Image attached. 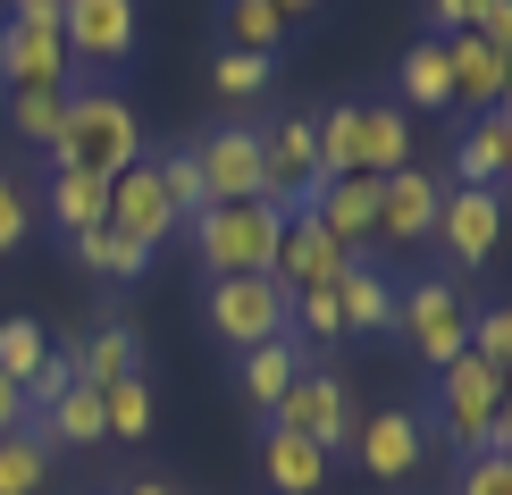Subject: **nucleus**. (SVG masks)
<instances>
[{
	"label": "nucleus",
	"mask_w": 512,
	"mask_h": 495,
	"mask_svg": "<svg viewBox=\"0 0 512 495\" xmlns=\"http://www.w3.org/2000/svg\"><path fill=\"white\" fill-rule=\"evenodd\" d=\"M504 168H512V110H479L454 135V177L445 185H504Z\"/></svg>",
	"instance_id": "nucleus-19"
},
{
	"label": "nucleus",
	"mask_w": 512,
	"mask_h": 495,
	"mask_svg": "<svg viewBox=\"0 0 512 495\" xmlns=\"http://www.w3.org/2000/svg\"><path fill=\"white\" fill-rule=\"evenodd\" d=\"M17 17H59V0H9Z\"/></svg>",
	"instance_id": "nucleus-43"
},
{
	"label": "nucleus",
	"mask_w": 512,
	"mask_h": 495,
	"mask_svg": "<svg viewBox=\"0 0 512 495\" xmlns=\"http://www.w3.org/2000/svg\"><path fill=\"white\" fill-rule=\"evenodd\" d=\"M17 420H26V386H17V378H0V437H9Z\"/></svg>",
	"instance_id": "nucleus-40"
},
{
	"label": "nucleus",
	"mask_w": 512,
	"mask_h": 495,
	"mask_svg": "<svg viewBox=\"0 0 512 495\" xmlns=\"http://www.w3.org/2000/svg\"><path fill=\"white\" fill-rule=\"evenodd\" d=\"M126 495H177L168 479H126Z\"/></svg>",
	"instance_id": "nucleus-44"
},
{
	"label": "nucleus",
	"mask_w": 512,
	"mask_h": 495,
	"mask_svg": "<svg viewBox=\"0 0 512 495\" xmlns=\"http://www.w3.org/2000/svg\"><path fill=\"white\" fill-rule=\"evenodd\" d=\"M202 319H210V336H219L227 353H252V344L286 336V319H294V294L277 286L269 269H252V277H210V294H202Z\"/></svg>",
	"instance_id": "nucleus-4"
},
{
	"label": "nucleus",
	"mask_w": 512,
	"mask_h": 495,
	"mask_svg": "<svg viewBox=\"0 0 512 495\" xmlns=\"http://www.w3.org/2000/svg\"><path fill=\"white\" fill-rule=\"evenodd\" d=\"M269 420H277V428H294V437H311L319 454H336V445L353 437V395H345V378H336V370H319V361H311V370L294 378L286 395H277V412H269Z\"/></svg>",
	"instance_id": "nucleus-11"
},
{
	"label": "nucleus",
	"mask_w": 512,
	"mask_h": 495,
	"mask_svg": "<svg viewBox=\"0 0 512 495\" xmlns=\"http://www.w3.org/2000/svg\"><path fill=\"white\" fill-rule=\"evenodd\" d=\"M101 420H110V437H126V445L152 437V386H143V370L101 386Z\"/></svg>",
	"instance_id": "nucleus-31"
},
{
	"label": "nucleus",
	"mask_w": 512,
	"mask_h": 495,
	"mask_svg": "<svg viewBox=\"0 0 512 495\" xmlns=\"http://www.w3.org/2000/svg\"><path fill=\"white\" fill-rule=\"evenodd\" d=\"M202 177H210V202H261V126H210L194 143Z\"/></svg>",
	"instance_id": "nucleus-14"
},
{
	"label": "nucleus",
	"mask_w": 512,
	"mask_h": 495,
	"mask_svg": "<svg viewBox=\"0 0 512 495\" xmlns=\"http://www.w3.org/2000/svg\"><path fill=\"white\" fill-rule=\"evenodd\" d=\"M26 235H34V185L17 168H0V261L26 252Z\"/></svg>",
	"instance_id": "nucleus-37"
},
{
	"label": "nucleus",
	"mask_w": 512,
	"mask_h": 495,
	"mask_svg": "<svg viewBox=\"0 0 512 495\" xmlns=\"http://www.w3.org/2000/svg\"><path fill=\"white\" fill-rule=\"evenodd\" d=\"M42 361H51V328H42V319H0V378L34 386Z\"/></svg>",
	"instance_id": "nucleus-32"
},
{
	"label": "nucleus",
	"mask_w": 512,
	"mask_h": 495,
	"mask_svg": "<svg viewBox=\"0 0 512 495\" xmlns=\"http://www.w3.org/2000/svg\"><path fill=\"white\" fill-rule=\"evenodd\" d=\"M110 219V177H84V168H51V227L84 235Z\"/></svg>",
	"instance_id": "nucleus-25"
},
{
	"label": "nucleus",
	"mask_w": 512,
	"mask_h": 495,
	"mask_svg": "<svg viewBox=\"0 0 512 495\" xmlns=\"http://www.w3.org/2000/svg\"><path fill=\"white\" fill-rule=\"evenodd\" d=\"M487 445H496V454H512V386H504V403H496V428H487Z\"/></svg>",
	"instance_id": "nucleus-41"
},
{
	"label": "nucleus",
	"mask_w": 512,
	"mask_h": 495,
	"mask_svg": "<svg viewBox=\"0 0 512 495\" xmlns=\"http://www.w3.org/2000/svg\"><path fill=\"white\" fill-rule=\"evenodd\" d=\"M219 34H227V51L277 59V42H286V17H277L269 0H227V9H219Z\"/></svg>",
	"instance_id": "nucleus-28"
},
{
	"label": "nucleus",
	"mask_w": 512,
	"mask_h": 495,
	"mask_svg": "<svg viewBox=\"0 0 512 495\" xmlns=\"http://www.w3.org/2000/svg\"><path fill=\"white\" fill-rule=\"evenodd\" d=\"M395 93L412 101V110H454V51H445L437 34H420L412 51L395 59Z\"/></svg>",
	"instance_id": "nucleus-23"
},
{
	"label": "nucleus",
	"mask_w": 512,
	"mask_h": 495,
	"mask_svg": "<svg viewBox=\"0 0 512 495\" xmlns=\"http://www.w3.org/2000/svg\"><path fill=\"white\" fill-rule=\"evenodd\" d=\"M59 118H68V93H9V135L42 143V152L59 143Z\"/></svg>",
	"instance_id": "nucleus-34"
},
{
	"label": "nucleus",
	"mask_w": 512,
	"mask_h": 495,
	"mask_svg": "<svg viewBox=\"0 0 512 495\" xmlns=\"http://www.w3.org/2000/svg\"><path fill=\"white\" fill-rule=\"evenodd\" d=\"M471 353L496 370L504 386H512V303H487V311H471Z\"/></svg>",
	"instance_id": "nucleus-36"
},
{
	"label": "nucleus",
	"mask_w": 512,
	"mask_h": 495,
	"mask_svg": "<svg viewBox=\"0 0 512 495\" xmlns=\"http://www.w3.org/2000/svg\"><path fill=\"white\" fill-rule=\"evenodd\" d=\"M504 185H512V168H504Z\"/></svg>",
	"instance_id": "nucleus-45"
},
{
	"label": "nucleus",
	"mask_w": 512,
	"mask_h": 495,
	"mask_svg": "<svg viewBox=\"0 0 512 495\" xmlns=\"http://www.w3.org/2000/svg\"><path fill=\"white\" fill-rule=\"evenodd\" d=\"M42 479H51V445H34L26 428H9L0 437V495H42Z\"/></svg>",
	"instance_id": "nucleus-33"
},
{
	"label": "nucleus",
	"mask_w": 512,
	"mask_h": 495,
	"mask_svg": "<svg viewBox=\"0 0 512 495\" xmlns=\"http://www.w3.org/2000/svg\"><path fill=\"white\" fill-rule=\"evenodd\" d=\"M445 51H454V110H462V118H479V110H504V93H512V68H504V51H487L479 34H445Z\"/></svg>",
	"instance_id": "nucleus-18"
},
{
	"label": "nucleus",
	"mask_w": 512,
	"mask_h": 495,
	"mask_svg": "<svg viewBox=\"0 0 512 495\" xmlns=\"http://www.w3.org/2000/svg\"><path fill=\"white\" fill-rule=\"evenodd\" d=\"M319 185H328V168H319V118H269L261 126V202H277L294 219V210L319 202Z\"/></svg>",
	"instance_id": "nucleus-7"
},
{
	"label": "nucleus",
	"mask_w": 512,
	"mask_h": 495,
	"mask_svg": "<svg viewBox=\"0 0 512 495\" xmlns=\"http://www.w3.org/2000/svg\"><path fill=\"white\" fill-rule=\"evenodd\" d=\"M42 420H51V445H101V437H110V420H101V386H84V378Z\"/></svg>",
	"instance_id": "nucleus-29"
},
{
	"label": "nucleus",
	"mask_w": 512,
	"mask_h": 495,
	"mask_svg": "<svg viewBox=\"0 0 512 495\" xmlns=\"http://www.w3.org/2000/svg\"><path fill=\"white\" fill-rule=\"evenodd\" d=\"M429 244H445L454 269H487L496 244H504V185H445Z\"/></svg>",
	"instance_id": "nucleus-9"
},
{
	"label": "nucleus",
	"mask_w": 512,
	"mask_h": 495,
	"mask_svg": "<svg viewBox=\"0 0 512 495\" xmlns=\"http://www.w3.org/2000/svg\"><path fill=\"white\" fill-rule=\"evenodd\" d=\"M311 219L336 235V244L353 252H378V177H328L319 185V202H311Z\"/></svg>",
	"instance_id": "nucleus-17"
},
{
	"label": "nucleus",
	"mask_w": 512,
	"mask_h": 495,
	"mask_svg": "<svg viewBox=\"0 0 512 495\" xmlns=\"http://www.w3.org/2000/svg\"><path fill=\"white\" fill-rule=\"evenodd\" d=\"M59 42H68L76 68L110 76L143 42V0H59Z\"/></svg>",
	"instance_id": "nucleus-8"
},
{
	"label": "nucleus",
	"mask_w": 512,
	"mask_h": 495,
	"mask_svg": "<svg viewBox=\"0 0 512 495\" xmlns=\"http://www.w3.org/2000/svg\"><path fill=\"white\" fill-rule=\"evenodd\" d=\"M345 261H353V252L336 244V235L319 227L311 210H294V219H286V235H277V261H269V277H277L286 294H303V286H336V277H345Z\"/></svg>",
	"instance_id": "nucleus-15"
},
{
	"label": "nucleus",
	"mask_w": 512,
	"mask_h": 495,
	"mask_svg": "<svg viewBox=\"0 0 512 495\" xmlns=\"http://www.w3.org/2000/svg\"><path fill=\"white\" fill-rule=\"evenodd\" d=\"M437 202H445V177L429 168H395V177H378V252H412L437 235Z\"/></svg>",
	"instance_id": "nucleus-13"
},
{
	"label": "nucleus",
	"mask_w": 512,
	"mask_h": 495,
	"mask_svg": "<svg viewBox=\"0 0 512 495\" xmlns=\"http://www.w3.org/2000/svg\"><path fill=\"white\" fill-rule=\"evenodd\" d=\"M269 59H252V51H219V68H210V84H219V101L227 110H244V101H261L269 93Z\"/></svg>",
	"instance_id": "nucleus-35"
},
{
	"label": "nucleus",
	"mask_w": 512,
	"mask_h": 495,
	"mask_svg": "<svg viewBox=\"0 0 512 495\" xmlns=\"http://www.w3.org/2000/svg\"><path fill=\"white\" fill-rule=\"evenodd\" d=\"M303 370H311V353H303L294 336H269V344H252V353H236V386H244V403H252L261 420L277 412V395H286Z\"/></svg>",
	"instance_id": "nucleus-20"
},
{
	"label": "nucleus",
	"mask_w": 512,
	"mask_h": 495,
	"mask_svg": "<svg viewBox=\"0 0 512 495\" xmlns=\"http://www.w3.org/2000/svg\"><path fill=\"white\" fill-rule=\"evenodd\" d=\"M68 361H76V378H84V386L135 378V370H143V336L126 328V319H101V328H84V336H76V353H68Z\"/></svg>",
	"instance_id": "nucleus-22"
},
{
	"label": "nucleus",
	"mask_w": 512,
	"mask_h": 495,
	"mask_svg": "<svg viewBox=\"0 0 512 495\" xmlns=\"http://www.w3.org/2000/svg\"><path fill=\"white\" fill-rule=\"evenodd\" d=\"M68 252H76V261L93 269V277H118V286H126V277H143V269H152V252H143L135 235H118L110 219H101V227H84V235H68Z\"/></svg>",
	"instance_id": "nucleus-26"
},
{
	"label": "nucleus",
	"mask_w": 512,
	"mask_h": 495,
	"mask_svg": "<svg viewBox=\"0 0 512 495\" xmlns=\"http://www.w3.org/2000/svg\"><path fill=\"white\" fill-rule=\"evenodd\" d=\"M269 9H277V17H286V26H294V17H319V9H328V0H269Z\"/></svg>",
	"instance_id": "nucleus-42"
},
{
	"label": "nucleus",
	"mask_w": 512,
	"mask_h": 495,
	"mask_svg": "<svg viewBox=\"0 0 512 495\" xmlns=\"http://www.w3.org/2000/svg\"><path fill=\"white\" fill-rule=\"evenodd\" d=\"M454 495H512V454H462V470H454Z\"/></svg>",
	"instance_id": "nucleus-38"
},
{
	"label": "nucleus",
	"mask_w": 512,
	"mask_h": 495,
	"mask_svg": "<svg viewBox=\"0 0 512 495\" xmlns=\"http://www.w3.org/2000/svg\"><path fill=\"white\" fill-rule=\"evenodd\" d=\"M68 42H59V17H0V84L9 93H68Z\"/></svg>",
	"instance_id": "nucleus-10"
},
{
	"label": "nucleus",
	"mask_w": 512,
	"mask_h": 495,
	"mask_svg": "<svg viewBox=\"0 0 512 495\" xmlns=\"http://www.w3.org/2000/svg\"><path fill=\"white\" fill-rule=\"evenodd\" d=\"M504 110H512V93H504Z\"/></svg>",
	"instance_id": "nucleus-46"
},
{
	"label": "nucleus",
	"mask_w": 512,
	"mask_h": 495,
	"mask_svg": "<svg viewBox=\"0 0 512 495\" xmlns=\"http://www.w3.org/2000/svg\"><path fill=\"white\" fill-rule=\"evenodd\" d=\"M286 336L303 344H345V303H336V286H303L294 294V319H286Z\"/></svg>",
	"instance_id": "nucleus-30"
},
{
	"label": "nucleus",
	"mask_w": 512,
	"mask_h": 495,
	"mask_svg": "<svg viewBox=\"0 0 512 495\" xmlns=\"http://www.w3.org/2000/svg\"><path fill=\"white\" fill-rule=\"evenodd\" d=\"M353 462L361 470H370V479H412V470H420V454H429V420H420V412H403V403H387V412H361L353 420Z\"/></svg>",
	"instance_id": "nucleus-12"
},
{
	"label": "nucleus",
	"mask_w": 512,
	"mask_h": 495,
	"mask_svg": "<svg viewBox=\"0 0 512 495\" xmlns=\"http://www.w3.org/2000/svg\"><path fill=\"white\" fill-rule=\"evenodd\" d=\"M143 160V126L126 110L118 84H84L68 93V118H59V143H51V168H84V177H118V168Z\"/></svg>",
	"instance_id": "nucleus-1"
},
{
	"label": "nucleus",
	"mask_w": 512,
	"mask_h": 495,
	"mask_svg": "<svg viewBox=\"0 0 512 495\" xmlns=\"http://www.w3.org/2000/svg\"><path fill=\"white\" fill-rule=\"evenodd\" d=\"M395 328L429 370L471 353V303L454 294V277H412V286H395Z\"/></svg>",
	"instance_id": "nucleus-5"
},
{
	"label": "nucleus",
	"mask_w": 512,
	"mask_h": 495,
	"mask_svg": "<svg viewBox=\"0 0 512 495\" xmlns=\"http://www.w3.org/2000/svg\"><path fill=\"white\" fill-rule=\"evenodd\" d=\"M479 17H487V0H429V34H479Z\"/></svg>",
	"instance_id": "nucleus-39"
},
{
	"label": "nucleus",
	"mask_w": 512,
	"mask_h": 495,
	"mask_svg": "<svg viewBox=\"0 0 512 495\" xmlns=\"http://www.w3.org/2000/svg\"><path fill=\"white\" fill-rule=\"evenodd\" d=\"M277 235H286V210L277 202H219L194 219V261L210 277H252L277 261Z\"/></svg>",
	"instance_id": "nucleus-3"
},
{
	"label": "nucleus",
	"mask_w": 512,
	"mask_h": 495,
	"mask_svg": "<svg viewBox=\"0 0 512 495\" xmlns=\"http://www.w3.org/2000/svg\"><path fill=\"white\" fill-rule=\"evenodd\" d=\"M152 177H160V193H168V210H177V219H202V210H219V202H210L202 160H194V143H177V152H152Z\"/></svg>",
	"instance_id": "nucleus-27"
},
{
	"label": "nucleus",
	"mask_w": 512,
	"mask_h": 495,
	"mask_svg": "<svg viewBox=\"0 0 512 495\" xmlns=\"http://www.w3.org/2000/svg\"><path fill=\"white\" fill-rule=\"evenodd\" d=\"M496 403H504V378L487 370L479 353L445 361V370H437V420H429V437H445L454 454H487V428H496Z\"/></svg>",
	"instance_id": "nucleus-6"
},
{
	"label": "nucleus",
	"mask_w": 512,
	"mask_h": 495,
	"mask_svg": "<svg viewBox=\"0 0 512 495\" xmlns=\"http://www.w3.org/2000/svg\"><path fill=\"white\" fill-rule=\"evenodd\" d=\"M261 479L277 495H319V479H328V454H319L311 437H294V428H261Z\"/></svg>",
	"instance_id": "nucleus-21"
},
{
	"label": "nucleus",
	"mask_w": 512,
	"mask_h": 495,
	"mask_svg": "<svg viewBox=\"0 0 512 495\" xmlns=\"http://www.w3.org/2000/svg\"><path fill=\"white\" fill-rule=\"evenodd\" d=\"M336 303H345V336H370L395 319V286L378 261H345V277H336Z\"/></svg>",
	"instance_id": "nucleus-24"
},
{
	"label": "nucleus",
	"mask_w": 512,
	"mask_h": 495,
	"mask_svg": "<svg viewBox=\"0 0 512 495\" xmlns=\"http://www.w3.org/2000/svg\"><path fill=\"white\" fill-rule=\"evenodd\" d=\"M110 227H118V235H135L143 252H160L168 235L185 227L177 210H168V193H160V177H152V160H135V168H118V177H110Z\"/></svg>",
	"instance_id": "nucleus-16"
},
{
	"label": "nucleus",
	"mask_w": 512,
	"mask_h": 495,
	"mask_svg": "<svg viewBox=\"0 0 512 495\" xmlns=\"http://www.w3.org/2000/svg\"><path fill=\"white\" fill-rule=\"evenodd\" d=\"M319 168L328 177H395L412 168V126L387 101H336L319 118Z\"/></svg>",
	"instance_id": "nucleus-2"
}]
</instances>
